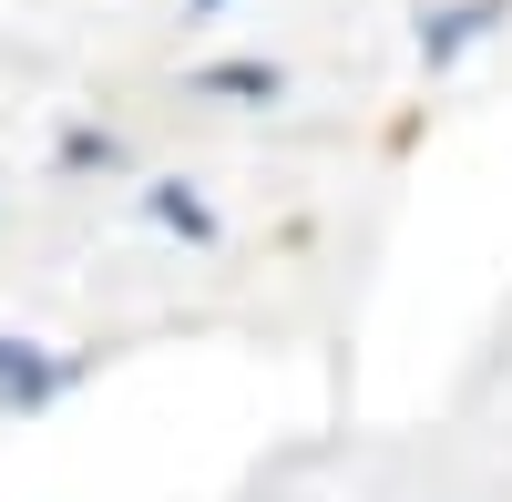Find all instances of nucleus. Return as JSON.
<instances>
[{
	"mask_svg": "<svg viewBox=\"0 0 512 502\" xmlns=\"http://www.w3.org/2000/svg\"><path fill=\"white\" fill-rule=\"evenodd\" d=\"M492 21H512V0H451V11H420V62L451 72L472 41H492Z\"/></svg>",
	"mask_w": 512,
	"mask_h": 502,
	"instance_id": "2",
	"label": "nucleus"
},
{
	"mask_svg": "<svg viewBox=\"0 0 512 502\" xmlns=\"http://www.w3.org/2000/svg\"><path fill=\"white\" fill-rule=\"evenodd\" d=\"M62 164L82 175V164H113V134H93V123H82V134H62Z\"/></svg>",
	"mask_w": 512,
	"mask_h": 502,
	"instance_id": "5",
	"label": "nucleus"
},
{
	"mask_svg": "<svg viewBox=\"0 0 512 502\" xmlns=\"http://www.w3.org/2000/svg\"><path fill=\"white\" fill-rule=\"evenodd\" d=\"M144 216H154V226H175V236H216L205 195H185V185H154V195H144Z\"/></svg>",
	"mask_w": 512,
	"mask_h": 502,
	"instance_id": "4",
	"label": "nucleus"
},
{
	"mask_svg": "<svg viewBox=\"0 0 512 502\" xmlns=\"http://www.w3.org/2000/svg\"><path fill=\"white\" fill-rule=\"evenodd\" d=\"M195 93H226V103H277V62H205Z\"/></svg>",
	"mask_w": 512,
	"mask_h": 502,
	"instance_id": "3",
	"label": "nucleus"
},
{
	"mask_svg": "<svg viewBox=\"0 0 512 502\" xmlns=\"http://www.w3.org/2000/svg\"><path fill=\"white\" fill-rule=\"evenodd\" d=\"M195 11H216V0H195Z\"/></svg>",
	"mask_w": 512,
	"mask_h": 502,
	"instance_id": "6",
	"label": "nucleus"
},
{
	"mask_svg": "<svg viewBox=\"0 0 512 502\" xmlns=\"http://www.w3.org/2000/svg\"><path fill=\"white\" fill-rule=\"evenodd\" d=\"M72 390V359L62 349H41V339H11L0 328V410H52Z\"/></svg>",
	"mask_w": 512,
	"mask_h": 502,
	"instance_id": "1",
	"label": "nucleus"
}]
</instances>
